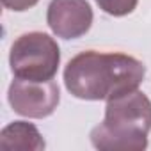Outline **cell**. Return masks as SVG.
Returning a JSON list of instances; mask_svg holds the SVG:
<instances>
[{
  "label": "cell",
  "instance_id": "6da1fadb",
  "mask_svg": "<svg viewBox=\"0 0 151 151\" xmlns=\"http://www.w3.org/2000/svg\"><path fill=\"white\" fill-rule=\"evenodd\" d=\"M144 77V62L119 52L87 50L75 55L64 68L68 93L86 101H109L137 91Z\"/></svg>",
  "mask_w": 151,
  "mask_h": 151
},
{
  "label": "cell",
  "instance_id": "7a4b0ae2",
  "mask_svg": "<svg viewBox=\"0 0 151 151\" xmlns=\"http://www.w3.org/2000/svg\"><path fill=\"white\" fill-rule=\"evenodd\" d=\"M151 132V100L132 91L107 101L103 123L91 130V144L100 151H144Z\"/></svg>",
  "mask_w": 151,
  "mask_h": 151
},
{
  "label": "cell",
  "instance_id": "3957f363",
  "mask_svg": "<svg viewBox=\"0 0 151 151\" xmlns=\"http://www.w3.org/2000/svg\"><path fill=\"white\" fill-rule=\"evenodd\" d=\"M60 64L57 41L45 32H25L14 39L9 52V68L14 78L30 82L53 80Z\"/></svg>",
  "mask_w": 151,
  "mask_h": 151
},
{
  "label": "cell",
  "instance_id": "277c9868",
  "mask_svg": "<svg viewBox=\"0 0 151 151\" xmlns=\"http://www.w3.org/2000/svg\"><path fill=\"white\" fill-rule=\"evenodd\" d=\"M11 109L30 119H45L55 112L60 103V91L53 80L30 82L14 78L7 91Z\"/></svg>",
  "mask_w": 151,
  "mask_h": 151
},
{
  "label": "cell",
  "instance_id": "5b68a950",
  "mask_svg": "<svg viewBox=\"0 0 151 151\" xmlns=\"http://www.w3.org/2000/svg\"><path fill=\"white\" fill-rule=\"evenodd\" d=\"M94 14L87 0H52L46 9V23L60 39H78L93 25Z\"/></svg>",
  "mask_w": 151,
  "mask_h": 151
},
{
  "label": "cell",
  "instance_id": "8992f818",
  "mask_svg": "<svg viewBox=\"0 0 151 151\" xmlns=\"http://www.w3.org/2000/svg\"><path fill=\"white\" fill-rule=\"evenodd\" d=\"M0 147L6 151H41L46 147V142L32 123L13 121L0 132Z\"/></svg>",
  "mask_w": 151,
  "mask_h": 151
},
{
  "label": "cell",
  "instance_id": "52a82bcc",
  "mask_svg": "<svg viewBox=\"0 0 151 151\" xmlns=\"http://www.w3.org/2000/svg\"><path fill=\"white\" fill-rule=\"evenodd\" d=\"M98 4V7L114 16V18H121V16H128L137 9L139 0H94Z\"/></svg>",
  "mask_w": 151,
  "mask_h": 151
},
{
  "label": "cell",
  "instance_id": "ba28073f",
  "mask_svg": "<svg viewBox=\"0 0 151 151\" xmlns=\"http://www.w3.org/2000/svg\"><path fill=\"white\" fill-rule=\"evenodd\" d=\"M39 0H2V6L9 11H14V13H23V11H29L32 9Z\"/></svg>",
  "mask_w": 151,
  "mask_h": 151
}]
</instances>
